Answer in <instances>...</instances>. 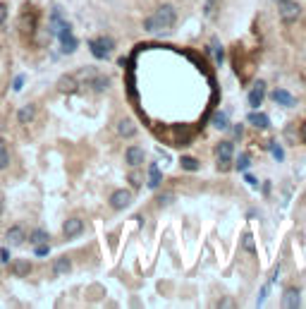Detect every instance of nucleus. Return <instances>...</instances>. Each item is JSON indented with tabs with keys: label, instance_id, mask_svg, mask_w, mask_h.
<instances>
[{
	"label": "nucleus",
	"instance_id": "nucleus-1",
	"mask_svg": "<svg viewBox=\"0 0 306 309\" xmlns=\"http://www.w3.org/2000/svg\"><path fill=\"white\" fill-rule=\"evenodd\" d=\"M175 24H177V10L172 5H161L156 10V15L144 22V29L153 31V34H163V31H170Z\"/></svg>",
	"mask_w": 306,
	"mask_h": 309
},
{
	"label": "nucleus",
	"instance_id": "nucleus-2",
	"mask_svg": "<svg viewBox=\"0 0 306 309\" xmlns=\"http://www.w3.org/2000/svg\"><path fill=\"white\" fill-rule=\"evenodd\" d=\"M89 48H91V56L98 58V60H106L115 48V41L110 36H98V39H91L89 41Z\"/></svg>",
	"mask_w": 306,
	"mask_h": 309
},
{
	"label": "nucleus",
	"instance_id": "nucleus-3",
	"mask_svg": "<svg viewBox=\"0 0 306 309\" xmlns=\"http://www.w3.org/2000/svg\"><path fill=\"white\" fill-rule=\"evenodd\" d=\"M302 17V5L297 2V0H285V2H280V19L285 22V24H292V22H297Z\"/></svg>",
	"mask_w": 306,
	"mask_h": 309
},
{
	"label": "nucleus",
	"instance_id": "nucleus-4",
	"mask_svg": "<svg viewBox=\"0 0 306 309\" xmlns=\"http://www.w3.org/2000/svg\"><path fill=\"white\" fill-rule=\"evenodd\" d=\"M218 168L227 173L230 170V163H232V151H234V144L232 141H220L218 144Z\"/></svg>",
	"mask_w": 306,
	"mask_h": 309
},
{
	"label": "nucleus",
	"instance_id": "nucleus-5",
	"mask_svg": "<svg viewBox=\"0 0 306 309\" xmlns=\"http://www.w3.org/2000/svg\"><path fill=\"white\" fill-rule=\"evenodd\" d=\"M84 232V221L82 218H67L65 225H62V237L65 240H74Z\"/></svg>",
	"mask_w": 306,
	"mask_h": 309
},
{
	"label": "nucleus",
	"instance_id": "nucleus-6",
	"mask_svg": "<svg viewBox=\"0 0 306 309\" xmlns=\"http://www.w3.org/2000/svg\"><path fill=\"white\" fill-rule=\"evenodd\" d=\"M132 192L129 190H115L110 194V206L115 211H122V209H127L129 204H132Z\"/></svg>",
	"mask_w": 306,
	"mask_h": 309
},
{
	"label": "nucleus",
	"instance_id": "nucleus-7",
	"mask_svg": "<svg viewBox=\"0 0 306 309\" xmlns=\"http://www.w3.org/2000/svg\"><path fill=\"white\" fill-rule=\"evenodd\" d=\"M263 98H266V82L263 79H256L249 91V106L251 108H258L263 103Z\"/></svg>",
	"mask_w": 306,
	"mask_h": 309
},
{
	"label": "nucleus",
	"instance_id": "nucleus-8",
	"mask_svg": "<svg viewBox=\"0 0 306 309\" xmlns=\"http://www.w3.org/2000/svg\"><path fill=\"white\" fill-rule=\"evenodd\" d=\"M5 240H7V245H10V247H17V245H22V242L27 240V230H24V225H12V228L7 230Z\"/></svg>",
	"mask_w": 306,
	"mask_h": 309
},
{
	"label": "nucleus",
	"instance_id": "nucleus-9",
	"mask_svg": "<svg viewBox=\"0 0 306 309\" xmlns=\"http://www.w3.org/2000/svg\"><path fill=\"white\" fill-rule=\"evenodd\" d=\"M79 91V82L72 77V75H65V77H60L57 79V94H77Z\"/></svg>",
	"mask_w": 306,
	"mask_h": 309
},
{
	"label": "nucleus",
	"instance_id": "nucleus-10",
	"mask_svg": "<svg viewBox=\"0 0 306 309\" xmlns=\"http://www.w3.org/2000/svg\"><path fill=\"white\" fill-rule=\"evenodd\" d=\"M282 307L285 309H299L302 307V295H299L297 288L285 290V295H282Z\"/></svg>",
	"mask_w": 306,
	"mask_h": 309
},
{
	"label": "nucleus",
	"instance_id": "nucleus-11",
	"mask_svg": "<svg viewBox=\"0 0 306 309\" xmlns=\"http://www.w3.org/2000/svg\"><path fill=\"white\" fill-rule=\"evenodd\" d=\"M60 43H62V53H74L77 51V39L72 36V29H62L57 34Z\"/></svg>",
	"mask_w": 306,
	"mask_h": 309
},
{
	"label": "nucleus",
	"instance_id": "nucleus-12",
	"mask_svg": "<svg viewBox=\"0 0 306 309\" xmlns=\"http://www.w3.org/2000/svg\"><path fill=\"white\" fill-rule=\"evenodd\" d=\"M117 135H120L122 139H132V137L137 135V125H134V120H132V117H122V120L117 122Z\"/></svg>",
	"mask_w": 306,
	"mask_h": 309
},
{
	"label": "nucleus",
	"instance_id": "nucleus-13",
	"mask_svg": "<svg viewBox=\"0 0 306 309\" xmlns=\"http://www.w3.org/2000/svg\"><path fill=\"white\" fill-rule=\"evenodd\" d=\"M144 158H146V151L139 149V146H129V149H127V154H125V161H127L132 168L141 166V163H144Z\"/></svg>",
	"mask_w": 306,
	"mask_h": 309
},
{
	"label": "nucleus",
	"instance_id": "nucleus-14",
	"mask_svg": "<svg viewBox=\"0 0 306 309\" xmlns=\"http://www.w3.org/2000/svg\"><path fill=\"white\" fill-rule=\"evenodd\" d=\"M270 98H273L278 106H287V108H292V106L297 103V98H294L289 91H285V89H275V91L270 94Z\"/></svg>",
	"mask_w": 306,
	"mask_h": 309
},
{
	"label": "nucleus",
	"instance_id": "nucleus-15",
	"mask_svg": "<svg viewBox=\"0 0 306 309\" xmlns=\"http://www.w3.org/2000/svg\"><path fill=\"white\" fill-rule=\"evenodd\" d=\"M34 117H36V106H34V103H27V106H22V108L17 111V120H19V125H29Z\"/></svg>",
	"mask_w": 306,
	"mask_h": 309
},
{
	"label": "nucleus",
	"instance_id": "nucleus-16",
	"mask_svg": "<svg viewBox=\"0 0 306 309\" xmlns=\"http://www.w3.org/2000/svg\"><path fill=\"white\" fill-rule=\"evenodd\" d=\"M29 271H31V264H29V261H24V259H19V261H15V264L10 266V273H12V276H17V278H24V276H29Z\"/></svg>",
	"mask_w": 306,
	"mask_h": 309
},
{
	"label": "nucleus",
	"instance_id": "nucleus-17",
	"mask_svg": "<svg viewBox=\"0 0 306 309\" xmlns=\"http://www.w3.org/2000/svg\"><path fill=\"white\" fill-rule=\"evenodd\" d=\"M249 122L253 127H258V130H268L270 127V120H268L266 113H249Z\"/></svg>",
	"mask_w": 306,
	"mask_h": 309
},
{
	"label": "nucleus",
	"instance_id": "nucleus-18",
	"mask_svg": "<svg viewBox=\"0 0 306 309\" xmlns=\"http://www.w3.org/2000/svg\"><path fill=\"white\" fill-rule=\"evenodd\" d=\"M29 242L31 245H41V242H51V232H46L43 228H36V230H31L27 235Z\"/></svg>",
	"mask_w": 306,
	"mask_h": 309
},
{
	"label": "nucleus",
	"instance_id": "nucleus-19",
	"mask_svg": "<svg viewBox=\"0 0 306 309\" xmlns=\"http://www.w3.org/2000/svg\"><path fill=\"white\" fill-rule=\"evenodd\" d=\"M70 271H72V261H70L67 256L57 259L55 264H53V273H55V276H65V273H70Z\"/></svg>",
	"mask_w": 306,
	"mask_h": 309
},
{
	"label": "nucleus",
	"instance_id": "nucleus-20",
	"mask_svg": "<svg viewBox=\"0 0 306 309\" xmlns=\"http://www.w3.org/2000/svg\"><path fill=\"white\" fill-rule=\"evenodd\" d=\"M110 86V79L106 77V75H93V84H91V89L96 91V94H101V91H106Z\"/></svg>",
	"mask_w": 306,
	"mask_h": 309
},
{
	"label": "nucleus",
	"instance_id": "nucleus-21",
	"mask_svg": "<svg viewBox=\"0 0 306 309\" xmlns=\"http://www.w3.org/2000/svg\"><path fill=\"white\" fill-rule=\"evenodd\" d=\"M213 127H216V130H227V127H230V117H227V113L220 111V113L213 115Z\"/></svg>",
	"mask_w": 306,
	"mask_h": 309
},
{
	"label": "nucleus",
	"instance_id": "nucleus-22",
	"mask_svg": "<svg viewBox=\"0 0 306 309\" xmlns=\"http://www.w3.org/2000/svg\"><path fill=\"white\" fill-rule=\"evenodd\" d=\"M158 185H161V168H158V166H151V168H148V187L156 190Z\"/></svg>",
	"mask_w": 306,
	"mask_h": 309
},
{
	"label": "nucleus",
	"instance_id": "nucleus-23",
	"mask_svg": "<svg viewBox=\"0 0 306 309\" xmlns=\"http://www.w3.org/2000/svg\"><path fill=\"white\" fill-rule=\"evenodd\" d=\"M180 166H182V170H187V173H196L198 170V161L192 158V156H182L180 158Z\"/></svg>",
	"mask_w": 306,
	"mask_h": 309
},
{
	"label": "nucleus",
	"instance_id": "nucleus-24",
	"mask_svg": "<svg viewBox=\"0 0 306 309\" xmlns=\"http://www.w3.org/2000/svg\"><path fill=\"white\" fill-rule=\"evenodd\" d=\"M10 166V149L5 146V141L0 139V170Z\"/></svg>",
	"mask_w": 306,
	"mask_h": 309
},
{
	"label": "nucleus",
	"instance_id": "nucleus-25",
	"mask_svg": "<svg viewBox=\"0 0 306 309\" xmlns=\"http://www.w3.org/2000/svg\"><path fill=\"white\" fill-rule=\"evenodd\" d=\"M129 182H132V187H141V185H144V170L129 173Z\"/></svg>",
	"mask_w": 306,
	"mask_h": 309
},
{
	"label": "nucleus",
	"instance_id": "nucleus-26",
	"mask_svg": "<svg viewBox=\"0 0 306 309\" xmlns=\"http://www.w3.org/2000/svg\"><path fill=\"white\" fill-rule=\"evenodd\" d=\"M270 154H273L275 161H285V151H282V146H278V144H270Z\"/></svg>",
	"mask_w": 306,
	"mask_h": 309
},
{
	"label": "nucleus",
	"instance_id": "nucleus-27",
	"mask_svg": "<svg viewBox=\"0 0 306 309\" xmlns=\"http://www.w3.org/2000/svg\"><path fill=\"white\" fill-rule=\"evenodd\" d=\"M249 156H239L237 158V170H242V173H247V168H249Z\"/></svg>",
	"mask_w": 306,
	"mask_h": 309
},
{
	"label": "nucleus",
	"instance_id": "nucleus-28",
	"mask_svg": "<svg viewBox=\"0 0 306 309\" xmlns=\"http://www.w3.org/2000/svg\"><path fill=\"white\" fill-rule=\"evenodd\" d=\"M48 252H51L48 242H41V245H36V256H46Z\"/></svg>",
	"mask_w": 306,
	"mask_h": 309
},
{
	"label": "nucleus",
	"instance_id": "nucleus-29",
	"mask_svg": "<svg viewBox=\"0 0 306 309\" xmlns=\"http://www.w3.org/2000/svg\"><path fill=\"white\" fill-rule=\"evenodd\" d=\"M244 250L253 252V237H251V232H244Z\"/></svg>",
	"mask_w": 306,
	"mask_h": 309
},
{
	"label": "nucleus",
	"instance_id": "nucleus-30",
	"mask_svg": "<svg viewBox=\"0 0 306 309\" xmlns=\"http://www.w3.org/2000/svg\"><path fill=\"white\" fill-rule=\"evenodd\" d=\"M213 10H216V0H208V2H206V7H203L206 17H213Z\"/></svg>",
	"mask_w": 306,
	"mask_h": 309
},
{
	"label": "nucleus",
	"instance_id": "nucleus-31",
	"mask_svg": "<svg viewBox=\"0 0 306 309\" xmlns=\"http://www.w3.org/2000/svg\"><path fill=\"white\" fill-rule=\"evenodd\" d=\"M172 194H161V197H158V204H161V206H167V204H172Z\"/></svg>",
	"mask_w": 306,
	"mask_h": 309
},
{
	"label": "nucleus",
	"instance_id": "nucleus-32",
	"mask_svg": "<svg viewBox=\"0 0 306 309\" xmlns=\"http://www.w3.org/2000/svg\"><path fill=\"white\" fill-rule=\"evenodd\" d=\"M242 132H244V127H242V125H234V127H232V135H234V139H242Z\"/></svg>",
	"mask_w": 306,
	"mask_h": 309
},
{
	"label": "nucleus",
	"instance_id": "nucleus-33",
	"mask_svg": "<svg viewBox=\"0 0 306 309\" xmlns=\"http://www.w3.org/2000/svg\"><path fill=\"white\" fill-rule=\"evenodd\" d=\"M5 19H7V5H5V2H0V24H2Z\"/></svg>",
	"mask_w": 306,
	"mask_h": 309
},
{
	"label": "nucleus",
	"instance_id": "nucleus-34",
	"mask_svg": "<svg viewBox=\"0 0 306 309\" xmlns=\"http://www.w3.org/2000/svg\"><path fill=\"white\" fill-rule=\"evenodd\" d=\"M218 307H220V309H232V307H234V302H232V300H223Z\"/></svg>",
	"mask_w": 306,
	"mask_h": 309
},
{
	"label": "nucleus",
	"instance_id": "nucleus-35",
	"mask_svg": "<svg viewBox=\"0 0 306 309\" xmlns=\"http://www.w3.org/2000/svg\"><path fill=\"white\" fill-rule=\"evenodd\" d=\"M22 84H24V77H17L15 79V89H22Z\"/></svg>",
	"mask_w": 306,
	"mask_h": 309
},
{
	"label": "nucleus",
	"instance_id": "nucleus-36",
	"mask_svg": "<svg viewBox=\"0 0 306 309\" xmlns=\"http://www.w3.org/2000/svg\"><path fill=\"white\" fill-rule=\"evenodd\" d=\"M247 182H249V185H258V180H256L253 175H247Z\"/></svg>",
	"mask_w": 306,
	"mask_h": 309
},
{
	"label": "nucleus",
	"instance_id": "nucleus-37",
	"mask_svg": "<svg viewBox=\"0 0 306 309\" xmlns=\"http://www.w3.org/2000/svg\"><path fill=\"white\" fill-rule=\"evenodd\" d=\"M2 211H5V201H2V197H0V216H2Z\"/></svg>",
	"mask_w": 306,
	"mask_h": 309
},
{
	"label": "nucleus",
	"instance_id": "nucleus-38",
	"mask_svg": "<svg viewBox=\"0 0 306 309\" xmlns=\"http://www.w3.org/2000/svg\"><path fill=\"white\" fill-rule=\"evenodd\" d=\"M273 2H278V5H280V2H285V0H273Z\"/></svg>",
	"mask_w": 306,
	"mask_h": 309
},
{
	"label": "nucleus",
	"instance_id": "nucleus-39",
	"mask_svg": "<svg viewBox=\"0 0 306 309\" xmlns=\"http://www.w3.org/2000/svg\"><path fill=\"white\" fill-rule=\"evenodd\" d=\"M304 132H306V125H304Z\"/></svg>",
	"mask_w": 306,
	"mask_h": 309
}]
</instances>
